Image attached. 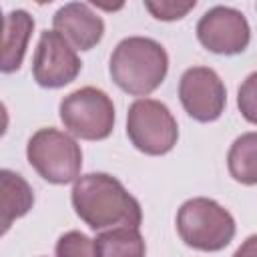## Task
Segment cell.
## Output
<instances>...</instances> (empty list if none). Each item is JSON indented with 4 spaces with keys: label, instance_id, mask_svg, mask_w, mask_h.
I'll use <instances>...</instances> for the list:
<instances>
[{
    "label": "cell",
    "instance_id": "6da1fadb",
    "mask_svg": "<svg viewBox=\"0 0 257 257\" xmlns=\"http://www.w3.org/2000/svg\"><path fill=\"white\" fill-rule=\"evenodd\" d=\"M72 207L94 231L114 227L139 229L143 221L139 201L118 179L106 173H88L78 177L72 187Z\"/></svg>",
    "mask_w": 257,
    "mask_h": 257
},
{
    "label": "cell",
    "instance_id": "7a4b0ae2",
    "mask_svg": "<svg viewBox=\"0 0 257 257\" xmlns=\"http://www.w3.org/2000/svg\"><path fill=\"white\" fill-rule=\"evenodd\" d=\"M167 70V50L147 36H128L120 40L108 62V72L114 84L133 96H147L157 90L163 84Z\"/></svg>",
    "mask_w": 257,
    "mask_h": 257
},
{
    "label": "cell",
    "instance_id": "3957f363",
    "mask_svg": "<svg viewBox=\"0 0 257 257\" xmlns=\"http://www.w3.org/2000/svg\"><path fill=\"white\" fill-rule=\"evenodd\" d=\"M179 237L199 251H221L235 237V219L217 201L195 197L181 205L177 213Z\"/></svg>",
    "mask_w": 257,
    "mask_h": 257
},
{
    "label": "cell",
    "instance_id": "277c9868",
    "mask_svg": "<svg viewBox=\"0 0 257 257\" xmlns=\"http://www.w3.org/2000/svg\"><path fill=\"white\" fill-rule=\"evenodd\" d=\"M26 157L32 169L52 185L72 183L80 175L82 151L70 135L58 128L36 131L28 139Z\"/></svg>",
    "mask_w": 257,
    "mask_h": 257
},
{
    "label": "cell",
    "instance_id": "5b68a950",
    "mask_svg": "<svg viewBox=\"0 0 257 257\" xmlns=\"http://www.w3.org/2000/svg\"><path fill=\"white\" fill-rule=\"evenodd\" d=\"M58 112L64 128L84 141H102L114 126V104L96 86H82L64 96Z\"/></svg>",
    "mask_w": 257,
    "mask_h": 257
},
{
    "label": "cell",
    "instance_id": "8992f818",
    "mask_svg": "<svg viewBox=\"0 0 257 257\" xmlns=\"http://www.w3.org/2000/svg\"><path fill=\"white\" fill-rule=\"evenodd\" d=\"M126 135L145 155H167L179 139V126L173 112L155 98H139L126 112Z\"/></svg>",
    "mask_w": 257,
    "mask_h": 257
},
{
    "label": "cell",
    "instance_id": "52a82bcc",
    "mask_svg": "<svg viewBox=\"0 0 257 257\" xmlns=\"http://www.w3.org/2000/svg\"><path fill=\"white\" fill-rule=\"evenodd\" d=\"M179 98L189 116L199 122H211L223 114L227 90L213 68L193 66L187 68L179 80Z\"/></svg>",
    "mask_w": 257,
    "mask_h": 257
},
{
    "label": "cell",
    "instance_id": "ba28073f",
    "mask_svg": "<svg viewBox=\"0 0 257 257\" xmlns=\"http://www.w3.org/2000/svg\"><path fill=\"white\" fill-rule=\"evenodd\" d=\"M197 38L207 50L233 56L249 46L251 30L247 18L239 10L215 6L207 10L197 22Z\"/></svg>",
    "mask_w": 257,
    "mask_h": 257
},
{
    "label": "cell",
    "instance_id": "9c48e42d",
    "mask_svg": "<svg viewBox=\"0 0 257 257\" xmlns=\"http://www.w3.org/2000/svg\"><path fill=\"white\" fill-rule=\"evenodd\" d=\"M82 68L76 50L54 30H44L40 34L34 58L32 74L34 80L44 88H60L72 82Z\"/></svg>",
    "mask_w": 257,
    "mask_h": 257
},
{
    "label": "cell",
    "instance_id": "30bf717a",
    "mask_svg": "<svg viewBox=\"0 0 257 257\" xmlns=\"http://www.w3.org/2000/svg\"><path fill=\"white\" fill-rule=\"evenodd\" d=\"M52 24L54 32H58L72 48L78 50H90L102 40L104 34L102 18L84 2H68L58 8Z\"/></svg>",
    "mask_w": 257,
    "mask_h": 257
},
{
    "label": "cell",
    "instance_id": "8fae6325",
    "mask_svg": "<svg viewBox=\"0 0 257 257\" xmlns=\"http://www.w3.org/2000/svg\"><path fill=\"white\" fill-rule=\"evenodd\" d=\"M34 205L32 187L14 171L0 169V237L8 233L14 219L24 217Z\"/></svg>",
    "mask_w": 257,
    "mask_h": 257
},
{
    "label": "cell",
    "instance_id": "7c38bea8",
    "mask_svg": "<svg viewBox=\"0 0 257 257\" xmlns=\"http://www.w3.org/2000/svg\"><path fill=\"white\" fill-rule=\"evenodd\" d=\"M34 18L26 10H12L6 16L4 34L0 40V72H16L24 60Z\"/></svg>",
    "mask_w": 257,
    "mask_h": 257
},
{
    "label": "cell",
    "instance_id": "4fadbf2b",
    "mask_svg": "<svg viewBox=\"0 0 257 257\" xmlns=\"http://www.w3.org/2000/svg\"><path fill=\"white\" fill-rule=\"evenodd\" d=\"M94 257H145L147 245L139 229L114 227L92 239Z\"/></svg>",
    "mask_w": 257,
    "mask_h": 257
},
{
    "label": "cell",
    "instance_id": "5bb4252c",
    "mask_svg": "<svg viewBox=\"0 0 257 257\" xmlns=\"http://www.w3.org/2000/svg\"><path fill=\"white\" fill-rule=\"evenodd\" d=\"M255 145L257 137L255 133H245L229 149L227 165L229 173L237 183L243 185H255L257 183V165H255Z\"/></svg>",
    "mask_w": 257,
    "mask_h": 257
},
{
    "label": "cell",
    "instance_id": "9a60e30c",
    "mask_svg": "<svg viewBox=\"0 0 257 257\" xmlns=\"http://www.w3.org/2000/svg\"><path fill=\"white\" fill-rule=\"evenodd\" d=\"M56 257H94L92 239L80 231H68L56 243Z\"/></svg>",
    "mask_w": 257,
    "mask_h": 257
},
{
    "label": "cell",
    "instance_id": "2e32d148",
    "mask_svg": "<svg viewBox=\"0 0 257 257\" xmlns=\"http://www.w3.org/2000/svg\"><path fill=\"white\" fill-rule=\"evenodd\" d=\"M195 4H197L195 0H189V2H175V0L151 2V0H147V2H145V8H147L157 20L171 22V20H181L183 16H187V12L195 8Z\"/></svg>",
    "mask_w": 257,
    "mask_h": 257
},
{
    "label": "cell",
    "instance_id": "e0dca14e",
    "mask_svg": "<svg viewBox=\"0 0 257 257\" xmlns=\"http://www.w3.org/2000/svg\"><path fill=\"white\" fill-rule=\"evenodd\" d=\"M255 78H257L255 72L249 74L245 84L239 88V98H237V104L249 122H255Z\"/></svg>",
    "mask_w": 257,
    "mask_h": 257
},
{
    "label": "cell",
    "instance_id": "ac0fdd59",
    "mask_svg": "<svg viewBox=\"0 0 257 257\" xmlns=\"http://www.w3.org/2000/svg\"><path fill=\"white\" fill-rule=\"evenodd\" d=\"M255 245H257V237L251 235V237L237 249V253H235L233 257H255Z\"/></svg>",
    "mask_w": 257,
    "mask_h": 257
},
{
    "label": "cell",
    "instance_id": "d6986e66",
    "mask_svg": "<svg viewBox=\"0 0 257 257\" xmlns=\"http://www.w3.org/2000/svg\"><path fill=\"white\" fill-rule=\"evenodd\" d=\"M8 110H6V106H4V102H0V137L6 133V128H8Z\"/></svg>",
    "mask_w": 257,
    "mask_h": 257
},
{
    "label": "cell",
    "instance_id": "ffe728a7",
    "mask_svg": "<svg viewBox=\"0 0 257 257\" xmlns=\"http://www.w3.org/2000/svg\"><path fill=\"white\" fill-rule=\"evenodd\" d=\"M4 26H6V16H2V10H0V40H2V34H4Z\"/></svg>",
    "mask_w": 257,
    "mask_h": 257
}]
</instances>
